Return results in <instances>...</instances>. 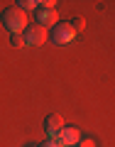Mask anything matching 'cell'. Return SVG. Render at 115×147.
I'll return each mask as SVG.
<instances>
[{
    "instance_id": "8992f818",
    "label": "cell",
    "mask_w": 115,
    "mask_h": 147,
    "mask_svg": "<svg viewBox=\"0 0 115 147\" xmlns=\"http://www.w3.org/2000/svg\"><path fill=\"white\" fill-rule=\"evenodd\" d=\"M64 127V118H61V113H49L47 118H44V130H47V135L49 137H54L59 130Z\"/></svg>"
},
{
    "instance_id": "30bf717a",
    "label": "cell",
    "mask_w": 115,
    "mask_h": 147,
    "mask_svg": "<svg viewBox=\"0 0 115 147\" xmlns=\"http://www.w3.org/2000/svg\"><path fill=\"white\" fill-rule=\"evenodd\" d=\"M76 147H95V142L91 140V137H83V140H79V142H76Z\"/></svg>"
},
{
    "instance_id": "9c48e42d",
    "label": "cell",
    "mask_w": 115,
    "mask_h": 147,
    "mask_svg": "<svg viewBox=\"0 0 115 147\" xmlns=\"http://www.w3.org/2000/svg\"><path fill=\"white\" fill-rule=\"evenodd\" d=\"M10 44L12 47H25V39H22L20 32H17V34H10Z\"/></svg>"
},
{
    "instance_id": "7a4b0ae2",
    "label": "cell",
    "mask_w": 115,
    "mask_h": 147,
    "mask_svg": "<svg viewBox=\"0 0 115 147\" xmlns=\"http://www.w3.org/2000/svg\"><path fill=\"white\" fill-rule=\"evenodd\" d=\"M73 37H76V32L69 22H56L52 27V32L47 34V39H52V44H56V47H66L73 42Z\"/></svg>"
},
{
    "instance_id": "277c9868",
    "label": "cell",
    "mask_w": 115,
    "mask_h": 147,
    "mask_svg": "<svg viewBox=\"0 0 115 147\" xmlns=\"http://www.w3.org/2000/svg\"><path fill=\"white\" fill-rule=\"evenodd\" d=\"M49 140L59 142L61 147H76V142L81 140V132L76 130V127H71V125H64L61 130H59L54 137H49Z\"/></svg>"
},
{
    "instance_id": "6da1fadb",
    "label": "cell",
    "mask_w": 115,
    "mask_h": 147,
    "mask_svg": "<svg viewBox=\"0 0 115 147\" xmlns=\"http://www.w3.org/2000/svg\"><path fill=\"white\" fill-rule=\"evenodd\" d=\"M0 22H3V27H5L10 34H17L20 32L22 34V30L27 27V12H22L20 7H5L3 10V15H0Z\"/></svg>"
},
{
    "instance_id": "ba28073f",
    "label": "cell",
    "mask_w": 115,
    "mask_h": 147,
    "mask_svg": "<svg viewBox=\"0 0 115 147\" xmlns=\"http://www.w3.org/2000/svg\"><path fill=\"white\" fill-rule=\"evenodd\" d=\"M69 25L73 27V32H83V30H86V20H83V17H73Z\"/></svg>"
},
{
    "instance_id": "8fae6325",
    "label": "cell",
    "mask_w": 115,
    "mask_h": 147,
    "mask_svg": "<svg viewBox=\"0 0 115 147\" xmlns=\"http://www.w3.org/2000/svg\"><path fill=\"white\" fill-rule=\"evenodd\" d=\"M39 147H61V145H59V142H54V140H44Z\"/></svg>"
},
{
    "instance_id": "52a82bcc",
    "label": "cell",
    "mask_w": 115,
    "mask_h": 147,
    "mask_svg": "<svg viewBox=\"0 0 115 147\" xmlns=\"http://www.w3.org/2000/svg\"><path fill=\"white\" fill-rule=\"evenodd\" d=\"M17 5H20L22 12H27V10H37V7H39V3H37V0H20Z\"/></svg>"
},
{
    "instance_id": "3957f363",
    "label": "cell",
    "mask_w": 115,
    "mask_h": 147,
    "mask_svg": "<svg viewBox=\"0 0 115 147\" xmlns=\"http://www.w3.org/2000/svg\"><path fill=\"white\" fill-rule=\"evenodd\" d=\"M22 39H25V47H39L47 42V30H42L39 25H27L22 30Z\"/></svg>"
},
{
    "instance_id": "5b68a950",
    "label": "cell",
    "mask_w": 115,
    "mask_h": 147,
    "mask_svg": "<svg viewBox=\"0 0 115 147\" xmlns=\"http://www.w3.org/2000/svg\"><path fill=\"white\" fill-rule=\"evenodd\" d=\"M37 25L42 27V30H47V27H54L59 22V12H56V7L54 10H47V7H37Z\"/></svg>"
}]
</instances>
